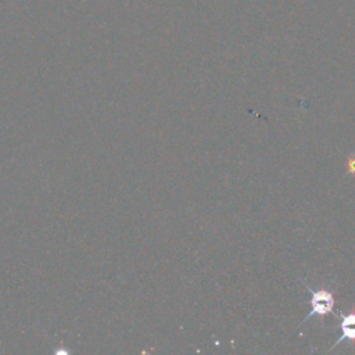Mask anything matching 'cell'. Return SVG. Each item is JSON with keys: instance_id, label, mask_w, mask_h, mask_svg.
Returning a JSON list of instances; mask_svg holds the SVG:
<instances>
[{"instance_id": "cell-1", "label": "cell", "mask_w": 355, "mask_h": 355, "mask_svg": "<svg viewBox=\"0 0 355 355\" xmlns=\"http://www.w3.org/2000/svg\"><path fill=\"white\" fill-rule=\"evenodd\" d=\"M309 304H311V311L304 320H306L315 315L324 316L327 313H331L333 308H334V297L330 291H327L324 288L312 290Z\"/></svg>"}, {"instance_id": "cell-2", "label": "cell", "mask_w": 355, "mask_h": 355, "mask_svg": "<svg viewBox=\"0 0 355 355\" xmlns=\"http://www.w3.org/2000/svg\"><path fill=\"white\" fill-rule=\"evenodd\" d=\"M341 337L336 341V345H338L341 341L348 340V341H354L355 340V313H341Z\"/></svg>"}, {"instance_id": "cell-3", "label": "cell", "mask_w": 355, "mask_h": 355, "mask_svg": "<svg viewBox=\"0 0 355 355\" xmlns=\"http://www.w3.org/2000/svg\"><path fill=\"white\" fill-rule=\"evenodd\" d=\"M348 166H349V169L352 171V172H355V158H352L351 161H349V164H348Z\"/></svg>"}]
</instances>
